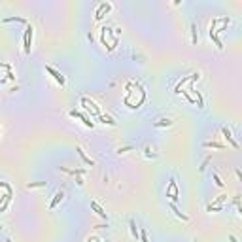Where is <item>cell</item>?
<instances>
[{"label": "cell", "mask_w": 242, "mask_h": 242, "mask_svg": "<svg viewBox=\"0 0 242 242\" xmlns=\"http://www.w3.org/2000/svg\"><path fill=\"white\" fill-rule=\"evenodd\" d=\"M62 197H65V193H62V191H59V193L55 195V199L51 201V204H49V208H55V206H57V204H59V202L62 201Z\"/></svg>", "instance_id": "10"}, {"label": "cell", "mask_w": 242, "mask_h": 242, "mask_svg": "<svg viewBox=\"0 0 242 242\" xmlns=\"http://www.w3.org/2000/svg\"><path fill=\"white\" fill-rule=\"evenodd\" d=\"M170 210H172V212H174V214H176L178 218H180V219H183V221H187V219H189V218H187L186 214H182V212H180V210L176 208V204H174V202H170Z\"/></svg>", "instance_id": "9"}, {"label": "cell", "mask_w": 242, "mask_h": 242, "mask_svg": "<svg viewBox=\"0 0 242 242\" xmlns=\"http://www.w3.org/2000/svg\"><path fill=\"white\" fill-rule=\"evenodd\" d=\"M221 134H223V136L227 138V142H229V144H231L233 148H238V144H237V140L233 138V134H231V131L227 129V127H221Z\"/></svg>", "instance_id": "4"}, {"label": "cell", "mask_w": 242, "mask_h": 242, "mask_svg": "<svg viewBox=\"0 0 242 242\" xmlns=\"http://www.w3.org/2000/svg\"><path fill=\"white\" fill-rule=\"evenodd\" d=\"M110 8H112L110 4H100V6H98V10H97V15H95V17H97V19H102V13H104V10L108 11Z\"/></svg>", "instance_id": "8"}, {"label": "cell", "mask_w": 242, "mask_h": 242, "mask_svg": "<svg viewBox=\"0 0 242 242\" xmlns=\"http://www.w3.org/2000/svg\"><path fill=\"white\" fill-rule=\"evenodd\" d=\"M170 127L172 125V119H161V121H157V123H155V127Z\"/></svg>", "instance_id": "14"}, {"label": "cell", "mask_w": 242, "mask_h": 242, "mask_svg": "<svg viewBox=\"0 0 242 242\" xmlns=\"http://www.w3.org/2000/svg\"><path fill=\"white\" fill-rule=\"evenodd\" d=\"M81 104H87V106H85V108H87V112H91V113H93V116L95 117H98V116H100V110H98V106L93 102V100H89V98H81Z\"/></svg>", "instance_id": "2"}, {"label": "cell", "mask_w": 242, "mask_h": 242, "mask_svg": "<svg viewBox=\"0 0 242 242\" xmlns=\"http://www.w3.org/2000/svg\"><path fill=\"white\" fill-rule=\"evenodd\" d=\"M78 153H80V157L83 159V163H85V165H89V167H93V161H91V159H87V157H85V153H83V149H81V148H78Z\"/></svg>", "instance_id": "11"}, {"label": "cell", "mask_w": 242, "mask_h": 242, "mask_svg": "<svg viewBox=\"0 0 242 242\" xmlns=\"http://www.w3.org/2000/svg\"><path fill=\"white\" fill-rule=\"evenodd\" d=\"M131 225V233H132V238H138V231H136V223H134V219H131L129 221Z\"/></svg>", "instance_id": "13"}, {"label": "cell", "mask_w": 242, "mask_h": 242, "mask_svg": "<svg viewBox=\"0 0 242 242\" xmlns=\"http://www.w3.org/2000/svg\"><path fill=\"white\" fill-rule=\"evenodd\" d=\"M191 32H193V44H197V25L191 23Z\"/></svg>", "instance_id": "17"}, {"label": "cell", "mask_w": 242, "mask_h": 242, "mask_svg": "<svg viewBox=\"0 0 242 242\" xmlns=\"http://www.w3.org/2000/svg\"><path fill=\"white\" fill-rule=\"evenodd\" d=\"M98 119H100V123H108V125H116V121H113L110 116H98Z\"/></svg>", "instance_id": "12"}, {"label": "cell", "mask_w": 242, "mask_h": 242, "mask_svg": "<svg viewBox=\"0 0 242 242\" xmlns=\"http://www.w3.org/2000/svg\"><path fill=\"white\" fill-rule=\"evenodd\" d=\"M140 237H142V242H148V237H146V231H142V233H140Z\"/></svg>", "instance_id": "21"}, {"label": "cell", "mask_w": 242, "mask_h": 242, "mask_svg": "<svg viewBox=\"0 0 242 242\" xmlns=\"http://www.w3.org/2000/svg\"><path fill=\"white\" fill-rule=\"evenodd\" d=\"M131 149H132L131 146H127V148H119V149H117V153H127V151H131Z\"/></svg>", "instance_id": "20"}, {"label": "cell", "mask_w": 242, "mask_h": 242, "mask_svg": "<svg viewBox=\"0 0 242 242\" xmlns=\"http://www.w3.org/2000/svg\"><path fill=\"white\" fill-rule=\"evenodd\" d=\"M70 116H72V117H80V119H81V121H83V123L87 125V127H93V125H95L93 121H89L87 117L83 116V113H80V112H76V110H72V112H70Z\"/></svg>", "instance_id": "6"}, {"label": "cell", "mask_w": 242, "mask_h": 242, "mask_svg": "<svg viewBox=\"0 0 242 242\" xmlns=\"http://www.w3.org/2000/svg\"><path fill=\"white\" fill-rule=\"evenodd\" d=\"M167 197H170L172 201H176V199H178V187H176V180H174V178L170 180V186L167 189Z\"/></svg>", "instance_id": "3"}, {"label": "cell", "mask_w": 242, "mask_h": 242, "mask_svg": "<svg viewBox=\"0 0 242 242\" xmlns=\"http://www.w3.org/2000/svg\"><path fill=\"white\" fill-rule=\"evenodd\" d=\"M46 186V182H34V183H28L27 189H34V187H44Z\"/></svg>", "instance_id": "16"}, {"label": "cell", "mask_w": 242, "mask_h": 242, "mask_svg": "<svg viewBox=\"0 0 242 242\" xmlns=\"http://www.w3.org/2000/svg\"><path fill=\"white\" fill-rule=\"evenodd\" d=\"M91 208H93V210H95V212H97V214L100 216V218L108 219V216H106V212H104V210L100 208V206H98V202H95V201H93V202H91Z\"/></svg>", "instance_id": "7"}, {"label": "cell", "mask_w": 242, "mask_h": 242, "mask_svg": "<svg viewBox=\"0 0 242 242\" xmlns=\"http://www.w3.org/2000/svg\"><path fill=\"white\" fill-rule=\"evenodd\" d=\"M46 70H47V72H49V74H51V76L55 78V81H57V83H61V85H65V78H62V76H61L59 72H57V70H55L53 66H46Z\"/></svg>", "instance_id": "5"}, {"label": "cell", "mask_w": 242, "mask_h": 242, "mask_svg": "<svg viewBox=\"0 0 242 242\" xmlns=\"http://www.w3.org/2000/svg\"><path fill=\"white\" fill-rule=\"evenodd\" d=\"M30 42H32V27L28 25L25 36H23V49H25V55H30Z\"/></svg>", "instance_id": "1"}, {"label": "cell", "mask_w": 242, "mask_h": 242, "mask_svg": "<svg viewBox=\"0 0 242 242\" xmlns=\"http://www.w3.org/2000/svg\"><path fill=\"white\" fill-rule=\"evenodd\" d=\"M204 148H218V149H221L223 144H218V142H204Z\"/></svg>", "instance_id": "15"}, {"label": "cell", "mask_w": 242, "mask_h": 242, "mask_svg": "<svg viewBox=\"0 0 242 242\" xmlns=\"http://www.w3.org/2000/svg\"><path fill=\"white\" fill-rule=\"evenodd\" d=\"M225 199H227V195H219V197L216 199V201H214V204H221V202L225 201Z\"/></svg>", "instance_id": "18"}, {"label": "cell", "mask_w": 242, "mask_h": 242, "mask_svg": "<svg viewBox=\"0 0 242 242\" xmlns=\"http://www.w3.org/2000/svg\"><path fill=\"white\" fill-rule=\"evenodd\" d=\"M214 182H216V186H219V187H223V182L219 180V176H218V174H214Z\"/></svg>", "instance_id": "19"}]
</instances>
